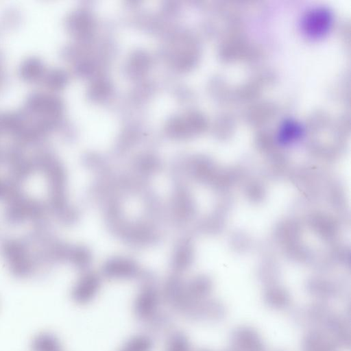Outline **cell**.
Segmentation results:
<instances>
[{
	"label": "cell",
	"mask_w": 351,
	"mask_h": 351,
	"mask_svg": "<svg viewBox=\"0 0 351 351\" xmlns=\"http://www.w3.org/2000/svg\"><path fill=\"white\" fill-rule=\"evenodd\" d=\"M9 202L5 217L11 223H18L26 219L37 221L44 215L45 208L41 202L28 199L23 194Z\"/></svg>",
	"instance_id": "6da1fadb"
},
{
	"label": "cell",
	"mask_w": 351,
	"mask_h": 351,
	"mask_svg": "<svg viewBox=\"0 0 351 351\" xmlns=\"http://www.w3.org/2000/svg\"><path fill=\"white\" fill-rule=\"evenodd\" d=\"M165 351H190L186 335L180 331L173 332L168 339Z\"/></svg>",
	"instance_id": "52a82bcc"
},
{
	"label": "cell",
	"mask_w": 351,
	"mask_h": 351,
	"mask_svg": "<svg viewBox=\"0 0 351 351\" xmlns=\"http://www.w3.org/2000/svg\"><path fill=\"white\" fill-rule=\"evenodd\" d=\"M152 342L145 336H136L130 339L124 345L123 350L125 351H151Z\"/></svg>",
	"instance_id": "ba28073f"
},
{
	"label": "cell",
	"mask_w": 351,
	"mask_h": 351,
	"mask_svg": "<svg viewBox=\"0 0 351 351\" xmlns=\"http://www.w3.org/2000/svg\"><path fill=\"white\" fill-rule=\"evenodd\" d=\"M31 348L32 351H62L59 339L49 332L37 335L32 340Z\"/></svg>",
	"instance_id": "8992f818"
},
{
	"label": "cell",
	"mask_w": 351,
	"mask_h": 351,
	"mask_svg": "<svg viewBox=\"0 0 351 351\" xmlns=\"http://www.w3.org/2000/svg\"><path fill=\"white\" fill-rule=\"evenodd\" d=\"M99 284V279L96 275H84L77 282L72 290L73 300L81 304L88 303L96 295Z\"/></svg>",
	"instance_id": "277c9868"
},
{
	"label": "cell",
	"mask_w": 351,
	"mask_h": 351,
	"mask_svg": "<svg viewBox=\"0 0 351 351\" xmlns=\"http://www.w3.org/2000/svg\"><path fill=\"white\" fill-rule=\"evenodd\" d=\"M106 276L112 278H130L138 272L136 263L125 258H114L106 263L104 267Z\"/></svg>",
	"instance_id": "5b68a950"
},
{
	"label": "cell",
	"mask_w": 351,
	"mask_h": 351,
	"mask_svg": "<svg viewBox=\"0 0 351 351\" xmlns=\"http://www.w3.org/2000/svg\"><path fill=\"white\" fill-rule=\"evenodd\" d=\"M158 303L159 297L156 289L150 285H145L135 298L134 314L141 320L151 319L157 313Z\"/></svg>",
	"instance_id": "3957f363"
},
{
	"label": "cell",
	"mask_w": 351,
	"mask_h": 351,
	"mask_svg": "<svg viewBox=\"0 0 351 351\" xmlns=\"http://www.w3.org/2000/svg\"><path fill=\"white\" fill-rule=\"evenodd\" d=\"M22 195V193L15 182H5L0 180V199L10 201Z\"/></svg>",
	"instance_id": "9c48e42d"
},
{
	"label": "cell",
	"mask_w": 351,
	"mask_h": 351,
	"mask_svg": "<svg viewBox=\"0 0 351 351\" xmlns=\"http://www.w3.org/2000/svg\"><path fill=\"white\" fill-rule=\"evenodd\" d=\"M3 252L12 273L16 277L24 278L33 271V264L29 258L24 244L16 241H8L3 246Z\"/></svg>",
	"instance_id": "7a4b0ae2"
},
{
	"label": "cell",
	"mask_w": 351,
	"mask_h": 351,
	"mask_svg": "<svg viewBox=\"0 0 351 351\" xmlns=\"http://www.w3.org/2000/svg\"><path fill=\"white\" fill-rule=\"evenodd\" d=\"M121 351H125V350H123L122 349Z\"/></svg>",
	"instance_id": "30bf717a"
}]
</instances>
